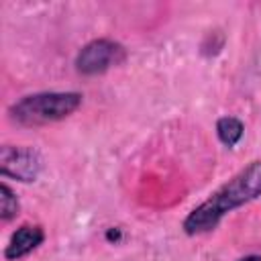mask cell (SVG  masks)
Wrapping results in <instances>:
<instances>
[{"mask_svg": "<svg viewBox=\"0 0 261 261\" xmlns=\"http://www.w3.org/2000/svg\"><path fill=\"white\" fill-rule=\"evenodd\" d=\"M216 133H218V139H220L224 145L232 147V145H237L239 139L243 137V124H241V120H237V118H232V116H224V118L218 120Z\"/></svg>", "mask_w": 261, "mask_h": 261, "instance_id": "cell-6", "label": "cell"}, {"mask_svg": "<svg viewBox=\"0 0 261 261\" xmlns=\"http://www.w3.org/2000/svg\"><path fill=\"white\" fill-rule=\"evenodd\" d=\"M0 214H2V218L4 220H8V218H12L14 214H16V210H18V202H16V196L10 192V188L8 186H4L2 184V188H0Z\"/></svg>", "mask_w": 261, "mask_h": 261, "instance_id": "cell-7", "label": "cell"}, {"mask_svg": "<svg viewBox=\"0 0 261 261\" xmlns=\"http://www.w3.org/2000/svg\"><path fill=\"white\" fill-rule=\"evenodd\" d=\"M259 194H261V161H253L245 169H241L228 184L218 188L206 202L194 208L186 218L184 228L188 234H200L212 230L226 212L251 202Z\"/></svg>", "mask_w": 261, "mask_h": 261, "instance_id": "cell-1", "label": "cell"}, {"mask_svg": "<svg viewBox=\"0 0 261 261\" xmlns=\"http://www.w3.org/2000/svg\"><path fill=\"white\" fill-rule=\"evenodd\" d=\"M241 261H261V257H255V255H251V257H245V259H241Z\"/></svg>", "mask_w": 261, "mask_h": 261, "instance_id": "cell-8", "label": "cell"}, {"mask_svg": "<svg viewBox=\"0 0 261 261\" xmlns=\"http://www.w3.org/2000/svg\"><path fill=\"white\" fill-rule=\"evenodd\" d=\"M41 241H43V230H41V226L24 224V226H20V228L12 234V239H10L8 247H6V257H8V259H18V257L31 253L37 245H41Z\"/></svg>", "mask_w": 261, "mask_h": 261, "instance_id": "cell-5", "label": "cell"}, {"mask_svg": "<svg viewBox=\"0 0 261 261\" xmlns=\"http://www.w3.org/2000/svg\"><path fill=\"white\" fill-rule=\"evenodd\" d=\"M0 169L4 175L16 177L20 181H33L41 169V157L33 149L22 147H2Z\"/></svg>", "mask_w": 261, "mask_h": 261, "instance_id": "cell-4", "label": "cell"}, {"mask_svg": "<svg viewBox=\"0 0 261 261\" xmlns=\"http://www.w3.org/2000/svg\"><path fill=\"white\" fill-rule=\"evenodd\" d=\"M82 102V96L75 92H49L27 96L16 102L10 110L12 118L22 124H45L69 116Z\"/></svg>", "mask_w": 261, "mask_h": 261, "instance_id": "cell-2", "label": "cell"}, {"mask_svg": "<svg viewBox=\"0 0 261 261\" xmlns=\"http://www.w3.org/2000/svg\"><path fill=\"white\" fill-rule=\"evenodd\" d=\"M122 57H124V53H122V47L118 43L108 41V39H98V41L88 43L80 51L75 65L82 73L94 75V73L106 71L110 65H116Z\"/></svg>", "mask_w": 261, "mask_h": 261, "instance_id": "cell-3", "label": "cell"}]
</instances>
